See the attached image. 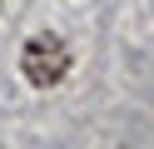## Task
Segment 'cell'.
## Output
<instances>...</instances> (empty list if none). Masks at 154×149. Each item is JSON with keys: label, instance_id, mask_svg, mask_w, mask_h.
Returning a JSON list of instances; mask_svg holds the SVG:
<instances>
[{"label": "cell", "instance_id": "cell-1", "mask_svg": "<svg viewBox=\"0 0 154 149\" xmlns=\"http://www.w3.org/2000/svg\"><path fill=\"white\" fill-rule=\"evenodd\" d=\"M20 70H25V79H30V85H40V89L60 85V79L70 75V50H65V40H55V35H35L30 45H25V55H20Z\"/></svg>", "mask_w": 154, "mask_h": 149}]
</instances>
